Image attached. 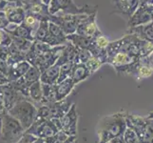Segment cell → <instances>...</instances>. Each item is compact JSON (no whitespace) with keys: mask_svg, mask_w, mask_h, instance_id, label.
<instances>
[{"mask_svg":"<svg viewBox=\"0 0 153 143\" xmlns=\"http://www.w3.org/2000/svg\"><path fill=\"white\" fill-rule=\"evenodd\" d=\"M128 128L126 114L118 113L102 118L98 123L97 143H108L111 139L124 136Z\"/></svg>","mask_w":153,"mask_h":143,"instance_id":"6da1fadb","label":"cell"},{"mask_svg":"<svg viewBox=\"0 0 153 143\" xmlns=\"http://www.w3.org/2000/svg\"><path fill=\"white\" fill-rule=\"evenodd\" d=\"M97 6L83 5L78 6L73 0H51L49 4L51 14H91L97 12Z\"/></svg>","mask_w":153,"mask_h":143,"instance_id":"7a4b0ae2","label":"cell"},{"mask_svg":"<svg viewBox=\"0 0 153 143\" xmlns=\"http://www.w3.org/2000/svg\"><path fill=\"white\" fill-rule=\"evenodd\" d=\"M126 125L135 131L141 143H153V119L126 114Z\"/></svg>","mask_w":153,"mask_h":143,"instance_id":"3957f363","label":"cell"},{"mask_svg":"<svg viewBox=\"0 0 153 143\" xmlns=\"http://www.w3.org/2000/svg\"><path fill=\"white\" fill-rule=\"evenodd\" d=\"M37 109L28 100H19L10 109V115L19 121L24 130H28L37 116Z\"/></svg>","mask_w":153,"mask_h":143,"instance_id":"277c9868","label":"cell"},{"mask_svg":"<svg viewBox=\"0 0 153 143\" xmlns=\"http://www.w3.org/2000/svg\"><path fill=\"white\" fill-rule=\"evenodd\" d=\"M117 73H126L135 77L137 80H141L144 78H149L153 75V68L149 57H140L131 64L119 70Z\"/></svg>","mask_w":153,"mask_h":143,"instance_id":"5b68a950","label":"cell"},{"mask_svg":"<svg viewBox=\"0 0 153 143\" xmlns=\"http://www.w3.org/2000/svg\"><path fill=\"white\" fill-rule=\"evenodd\" d=\"M87 16L86 13L83 14H51L50 21L60 26L64 33L68 35L75 34L77 31V27L80 21Z\"/></svg>","mask_w":153,"mask_h":143,"instance_id":"8992f818","label":"cell"},{"mask_svg":"<svg viewBox=\"0 0 153 143\" xmlns=\"http://www.w3.org/2000/svg\"><path fill=\"white\" fill-rule=\"evenodd\" d=\"M65 46L66 45L53 47L49 52H46L43 55H40L37 57H35V59L30 64L37 68L41 73L44 72L49 67L55 64L58 58L61 55L63 50H64Z\"/></svg>","mask_w":153,"mask_h":143,"instance_id":"52a82bcc","label":"cell"},{"mask_svg":"<svg viewBox=\"0 0 153 143\" xmlns=\"http://www.w3.org/2000/svg\"><path fill=\"white\" fill-rule=\"evenodd\" d=\"M96 17H97V12L91 14H87V16L80 21V23H79L77 27L76 33L91 38L99 34L101 31H100L97 26Z\"/></svg>","mask_w":153,"mask_h":143,"instance_id":"ba28073f","label":"cell"},{"mask_svg":"<svg viewBox=\"0 0 153 143\" xmlns=\"http://www.w3.org/2000/svg\"><path fill=\"white\" fill-rule=\"evenodd\" d=\"M3 122V133L5 135V137L10 139V141H17L24 130L22 125L12 115L5 116Z\"/></svg>","mask_w":153,"mask_h":143,"instance_id":"9c48e42d","label":"cell"},{"mask_svg":"<svg viewBox=\"0 0 153 143\" xmlns=\"http://www.w3.org/2000/svg\"><path fill=\"white\" fill-rule=\"evenodd\" d=\"M62 131L68 136H76L77 135V120L78 115L76 111V105L72 104L68 112L60 118Z\"/></svg>","mask_w":153,"mask_h":143,"instance_id":"30bf717a","label":"cell"},{"mask_svg":"<svg viewBox=\"0 0 153 143\" xmlns=\"http://www.w3.org/2000/svg\"><path fill=\"white\" fill-rule=\"evenodd\" d=\"M4 12L6 13L10 23L17 24V25H20L24 22L26 14H27L24 7L20 6L17 2H12V1H7Z\"/></svg>","mask_w":153,"mask_h":143,"instance_id":"8fae6325","label":"cell"},{"mask_svg":"<svg viewBox=\"0 0 153 143\" xmlns=\"http://www.w3.org/2000/svg\"><path fill=\"white\" fill-rule=\"evenodd\" d=\"M24 9L26 10V13L34 15L40 21L50 20L51 13L49 10V5L42 2L41 0H33L30 3L25 5Z\"/></svg>","mask_w":153,"mask_h":143,"instance_id":"7c38bea8","label":"cell"},{"mask_svg":"<svg viewBox=\"0 0 153 143\" xmlns=\"http://www.w3.org/2000/svg\"><path fill=\"white\" fill-rule=\"evenodd\" d=\"M114 10L111 13L123 14L129 18L140 6V0H112Z\"/></svg>","mask_w":153,"mask_h":143,"instance_id":"4fadbf2b","label":"cell"},{"mask_svg":"<svg viewBox=\"0 0 153 143\" xmlns=\"http://www.w3.org/2000/svg\"><path fill=\"white\" fill-rule=\"evenodd\" d=\"M152 22L150 9L146 5H140L133 15L129 18L128 22V28L137 27L140 25H145Z\"/></svg>","mask_w":153,"mask_h":143,"instance_id":"5bb4252c","label":"cell"},{"mask_svg":"<svg viewBox=\"0 0 153 143\" xmlns=\"http://www.w3.org/2000/svg\"><path fill=\"white\" fill-rule=\"evenodd\" d=\"M30 63L27 60H23L17 63H14L13 65H10L8 78L10 82H13L18 80L19 78L22 77L28 70L30 68Z\"/></svg>","mask_w":153,"mask_h":143,"instance_id":"9a60e30c","label":"cell"},{"mask_svg":"<svg viewBox=\"0 0 153 143\" xmlns=\"http://www.w3.org/2000/svg\"><path fill=\"white\" fill-rule=\"evenodd\" d=\"M135 60H137L136 58H133L129 55L120 51L116 55H114L112 57L108 58L107 63H108V64L111 65L114 68V70L116 71V73H117L122 68L131 64V63L134 62Z\"/></svg>","mask_w":153,"mask_h":143,"instance_id":"2e32d148","label":"cell"},{"mask_svg":"<svg viewBox=\"0 0 153 143\" xmlns=\"http://www.w3.org/2000/svg\"><path fill=\"white\" fill-rule=\"evenodd\" d=\"M76 84L72 80V78L70 76L66 78L59 83L54 84L55 95H56V101H61V100L66 99V97L71 93V91L74 88Z\"/></svg>","mask_w":153,"mask_h":143,"instance_id":"e0dca14e","label":"cell"},{"mask_svg":"<svg viewBox=\"0 0 153 143\" xmlns=\"http://www.w3.org/2000/svg\"><path fill=\"white\" fill-rule=\"evenodd\" d=\"M4 30L6 31L10 35L26 38L30 41L35 40L33 34H31V31L23 24L17 25V24H13V23H9V25Z\"/></svg>","mask_w":153,"mask_h":143,"instance_id":"ac0fdd59","label":"cell"},{"mask_svg":"<svg viewBox=\"0 0 153 143\" xmlns=\"http://www.w3.org/2000/svg\"><path fill=\"white\" fill-rule=\"evenodd\" d=\"M126 34H133L141 39L153 42V22L128 28Z\"/></svg>","mask_w":153,"mask_h":143,"instance_id":"d6986e66","label":"cell"},{"mask_svg":"<svg viewBox=\"0 0 153 143\" xmlns=\"http://www.w3.org/2000/svg\"><path fill=\"white\" fill-rule=\"evenodd\" d=\"M60 76V65L55 63L54 65L49 67L47 70L41 73L40 81L45 84H50V85H54L58 82Z\"/></svg>","mask_w":153,"mask_h":143,"instance_id":"ffe728a7","label":"cell"},{"mask_svg":"<svg viewBox=\"0 0 153 143\" xmlns=\"http://www.w3.org/2000/svg\"><path fill=\"white\" fill-rule=\"evenodd\" d=\"M91 76V73L89 72L86 64H84V63H81V62H79L73 66V69L71 73V77L72 78V80L74 81L75 84H78L84 80H86V79Z\"/></svg>","mask_w":153,"mask_h":143,"instance_id":"44dd1931","label":"cell"},{"mask_svg":"<svg viewBox=\"0 0 153 143\" xmlns=\"http://www.w3.org/2000/svg\"><path fill=\"white\" fill-rule=\"evenodd\" d=\"M68 41H70L71 43H72L75 47L79 48V49H88L91 44V37H88L85 35H81L77 33L68 34L67 35Z\"/></svg>","mask_w":153,"mask_h":143,"instance_id":"7402d4cb","label":"cell"},{"mask_svg":"<svg viewBox=\"0 0 153 143\" xmlns=\"http://www.w3.org/2000/svg\"><path fill=\"white\" fill-rule=\"evenodd\" d=\"M43 87V98L41 100V105L49 104L56 101V95H55V90L54 85H50V84L42 83Z\"/></svg>","mask_w":153,"mask_h":143,"instance_id":"603a6c76","label":"cell"},{"mask_svg":"<svg viewBox=\"0 0 153 143\" xmlns=\"http://www.w3.org/2000/svg\"><path fill=\"white\" fill-rule=\"evenodd\" d=\"M41 78V72L37 68L31 65L28 72L22 76V79L28 86L30 87L31 84H33L36 81H39Z\"/></svg>","mask_w":153,"mask_h":143,"instance_id":"cb8c5ba5","label":"cell"},{"mask_svg":"<svg viewBox=\"0 0 153 143\" xmlns=\"http://www.w3.org/2000/svg\"><path fill=\"white\" fill-rule=\"evenodd\" d=\"M29 97L36 102H41L43 98V87H42V82L40 80L30 85L29 90Z\"/></svg>","mask_w":153,"mask_h":143,"instance_id":"d4e9b609","label":"cell"},{"mask_svg":"<svg viewBox=\"0 0 153 143\" xmlns=\"http://www.w3.org/2000/svg\"><path fill=\"white\" fill-rule=\"evenodd\" d=\"M49 22L50 20H43L40 21L39 27L36 31V33L34 34V39L35 40H39L42 42H46L47 38L50 34L49 31Z\"/></svg>","mask_w":153,"mask_h":143,"instance_id":"484cf974","label":"cell"},{"mask_svg":"<svg viewBox=\"0 0 153 143\" xmlns=\"http://www.w3.org/2000/svg\"><path fill=\"white\" fill-rule=\"evenodd\" d=\"M10 37H12L13 43L17 49H19L21 52H25L26 55L28 54V52L30 50L31 46H33V41H30L29 39L22 38V37H17V36H13V35H10Z\"/></svg>","mask_w":153,"mask_h":143,"instance_id":"4316f807","label":"cell"},{"mask_svg":"<svg viewBox=\"0 0 153 143\" xmlns=\"http://www.w3.org/2000/svg\"><path fill=\"white\" fill-rule=\"evenodd\" d=\"M22 24L24 26H26V27H27L31 31V34H33V37H34V34H35L36 31H37V29L39 27L40 20L37 17H35L34 15L27 13V14H26L25 19H24V22Z\"/></svg>","mask_w":153,"mask_h":143,"instance_id":"83f0119b","label":"cell"},{"mask_svg":"<svg viewBox=\"0 0 153 143\" xmlns=\"http://www.w3.org/2000/svg\"><path fill=\"white\" fill-rule=\"evenodd\" d=\"M109 44V41L108 39L107 36H105L102 33H100L96 36H94L91 39V46L95 47L97 49H101V50H105Z\"/></svg>","mask_w":153,"mask_h":143,"instance_id":"f1b7e54d","label":"cell"},{"mask_svg":"<svg viewBox=\"0 0 153 143\" xmlns=\"http://www.w3.org/2000/svg\"><path fill=\"white\" fill-rule=\"evenodd\" d=\"M75 64L71 61H66L63 64H61L60 66V76H59V79H58V82L59 83L63 80H65L66 78L71 76V71L73 69V66Z\"/></svg>","mask_w":153,"mask_h":143,"instance_id":"f546056e","label":"cell"},{"mask_svg":"<svg viewBox=\"0 0 153 143\" xmlns=\"http://www.w3.org/2000/svg\"><path fill=\"white\" fill-rule=\"evenodd\" d=\"M140 57H149L153 54V42L140 39Z\"/></svg>","mask_w":153,"mask_h":143,"instance_id":"4dcf8cb0","label":"cell"},{"mask_svg":"<svg viewBox=\"0 0 153 143\" xmlns=\"http://www.w3.org/2000/svg\"><path fill=\"white\" fill-rule=\"evenodd\" d=\"M68 137V136L65 133L64 131H59L56 135L52 136L51 137H48V139H45L47 143H64L67 139Z\"/></svg>","mask_w":153,"mask_h":143,"instance_id":"1f68e13d","label":"cell"},{"mask_svg":"<svg viewBox=\"0 0 153 143\" xmlns=\"http://www.w3.org/2000/svg\"><path fill=\"white\" fill-rule=\"evenodd\" d=\"M86 66L88 67V69L89 70V72L91 73V75L92 73H94L96 71H98L100 67H101L103 64H102V62L100 61L99 59H97L96 57H94L93 55L89 58V59L85 63Z\"/></svg>","mask_w":153,"mask_h":143,"instance_id":"d6a6232c","label":"cell"},{"mask_svg":"<svg viewBox=\"0 0 153 143\" xmlns=\"http://www.w3.org/2000/svg\"><path fill=\"white\" fill-rule=\"evenodd\" d=\"M124 139L126 143H141L138 136L135 133V131L128 128V127L126 128L124 134Z\"/></svg>","mask_w":153,"mask_h":143,"instance_id":"836d02e7","label":"cell"},{"mask_svg":"<svg viewBox=\"0 0 153 143\" xmlns=\"http://www.w3.org/2000/svg\"><path fill=\"white\" fill-rule=\"evenodd\" d=\"M12 37L4 29H0V46L9 47L12 44Z\"/></svg>","mask_w":153,"mask_h":143,"instance_id":"e575fe53","label":"cell"},{"mask_svg":"<svg viewBox=\"0 0 153 143\" xmlns=\"http://www.w3.org/2000/svg\"><path fill=\"white\" fill-rule=\"evenodd\" d=\"M78 50H79V60H80L81 63L85 64L89 58L92 56L91 52L88 49H79L78 48Z\"/></svg>","mask_w":153,"mask_h":143,"instance_id":"d590c367","label":"cell"},{"mask_svg":"<svg viewBox=\"0 0 153 143\" xmlns=\"http://www.w3.org/2000/svg\"><path fill=\"white\" fill-rule=\"evenodd\" d=\"M36 139H37V137H36L35 136L27 133L19 139L18 143H33Z\"/></svg>","mask_w":153,"mask_h":143,"instance_id":"8d00e7d4","label":"cell"},{"mask_svg":"<svg viewBox=\"0 0 153 143\" xmlns=\"http://www.w3.org/2000/svg\"><path fill=\"white\" fill-rule=\"evenodd\" d=\"M9 20L5 12H0V29H5L9 25Z\"/></svg>","mask_w":153,"mask_h":143,"instance_id":"74e56055","label":"cell"},{"mask_svg":"<svg viewBox=\"0 0 153 143\" xmlns=\"http://www.w3.org/2000/svg\"><path fill=\"white\" fill-rule=\"evenodd\" d=\"M108 143H126V142L124 139V136H121L115 137V139H111Z\"/></svg>","mask_w":153,"mask_h":143,"instance_id":"f35d334b","label":"cell"},{"mask_svg":"<svg viewBox=\"0 0 153 143\" xmlns=\"http://www.w3.org/2000/svg\"><path fill=\"white\" fill-rule=\"evenodd\" d=\"M64 143H78V139H77V136H68L67 140Z\"/></svg>","mask_w":153,"mask_h":143,"instance_id":"ab89813d","label":"cell"},{"mask_svg":"<svg viewBox=\"0 0 153 143\" xmlns=\"http://www.w3.org/2000/svg\"><path fill=\"white\" fill-rule=\"evenodd\" d=\"M33 143H47V141L45 139H40V137H37V139H36Z\"/></svg>","mask_w":153,"mask_h":143,"instance_id":"60d3db41","label":"cell"},{"mask_svg":"<svg viewBox=\"0 0 153 143\" xmlns=\"http://www.w3.org/2000/svg\"><path fill=\"white\" fill-rule=\"evenodd\" d=\"M149 62H150V64L153 68V54H151L149 56Z\"/></svg>","mask_w":153,"mask_h":143,"instance_id":"b9f144b4","label":"cell"},{"mask_svg":"<svg viewBox=\"0 0 153 143\" xmlns=\"http://www.w3.org/2000/svg\"><path fill=\"white\" fill-rule=\"evenodd\" d=\"M146 118H149V119H153V111L152 112H150L149 115H146Z\"/></svg>","mask_w":153,"mask_h":143,"instance_id":"7bdbcfd3","label":"cell"},{"mask_svg":"<svg viewBox=\"0 0 153 143\" xmlns=\"http://www.w3.org/2000/svg\"><path fill=\"white\" fill-rule=\"evenodd\" d=\"M42 2H44L45 4H47V5H49L50 4V2L51 1V0H41Z\"/></svg>","mask_w":153,"mask_h":143,"instance_id":"ee69618b","label":"cell"},{"mask_svg":"<svg viewBox=\"0 0 153 143\" xmlns=\"http://www.w3.org/2000/svg\"><path fill=\"white\" fill-rule=\"evenodd\" d=\"M150 9V13H151V17H152V22H153V7H149Z\"/></svg>","mask_w":153,"mask_h":143,"instance_id":"f6af8a7d","label":"cell"},{"mask_svg":"<svg viewBox=\"0 0 153 143\" xmlns=\"http://www.w3.org/2000/svg\"><path fill=\"white\" fill-rule=\"evenodd\" d=\"M1 125H2V123H1V120H0V130H1Z\"/></svg>","mask_w":153,"mask_h":143,"instance_id":"bcb514c9","label":"cell"}]
</instances>
